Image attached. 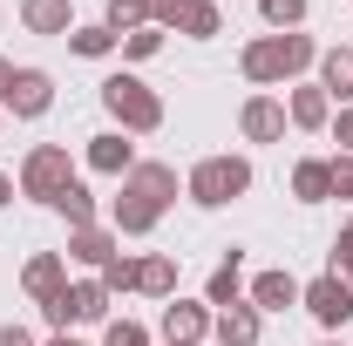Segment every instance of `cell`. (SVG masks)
<instances>
[{
  "mask_svg": "<svg viewBox=\"0 0 353 346\" xmlns=\"http://www.w3.org/2000/svg\"><path fill=\"white\" fill-rule=\"evenodd\" d=\"M170 197H176V170H170V163H136V170L123 176L116 211H109V231H123V238L157 231V217L170 211Z\"/></svg>",
  "mask_w": 353,
  "mask_h": 346,
  "instance_id": "6da1fadb",
  "label": "cell"
},
{
  "mask_svg": "<svg viewBox=\"0 0 353 346\" xmlns=\"http://www.w3.org/2000/svg\"><path fill=\"white\" fill-rule=\"evenodd\" d=\"M306 61H312V41H306V34H259V41L245 48L238 68H245V82L265 88V82H292Z\"/></svg>",
  "mask_w": 353,
  "mask_h": 346,
  "instance_id": "7a4b0ae2",
  "label": "cell"
},
{
  "mask_svg": "<svg viewBox=\"0 0 353 346\" xmlns=\"http://www.w3.org/2000/svg\"><path fill=\"white\" fill-rule=\"evenodd\" d=\"M102 109H109L123 130H136V136L163 130V95L150 82H136V75H109V82H102Z\"/></svg>",
  "mask_w": 353,
  "mask_h": 346,
  "instance_id": "3957f363",
  "label": "cell"
},
{
  "mask_svg": "<svg viewBox=\"0 0 353 346\" xmlns=\"http://www.w3.org/2000/svg\"><path fill=\"white\" fill-rule=\"evenodd\" d=\"M245 190H252V163L245 156H204L190 170V204H204V211H218V204L245 197Z\"/></svg>",
  "mask_w": 353,
  "mask_h": 346,
  "instance_id": "277c9868",
  "label": "cell"
},
{
  "mask_svg": "<svg viewBox=\"0 0 353 346\" xmlns=\"http://www.w3.org/2000/svg\"><path fill=\"white\" fill-rule=\"evenodd\" d=\"M68 183H75V170H68V150H61V143H41V150H28V163H21V190H28V197L54 204Z\"/></svg>",
  "mask_w": 353,
  "mask_h": 346,
  "instance_id": "5b68a950",
  "label": "cell"
},
{
  "mask_svg": "<svg viewBox=\"0 0 353 346\" xmlns=\"http://www.w3.org/2000/svg\"><path fill=\"white\" fill-rule=\"evenodd\" d=\"M299 299H306V312L319 319V326H347V319H353V285L340 278V272H326V278H312V285L299 292Z\"/></svg>",
  "mask_w": 353,
  "mask_h": 346,
  "instance_id": "8992f818",
  "label": "cell"
},
{
  "mask_svg": "<svg viewBox=\"0 0 353 346\" xmlns=\"http://www.w3.org/2000/svg\"><path fill=\"white\" fill-rule=\"evenodd\" d=\"M48 102H54V82H48V68H14L7 109H14V116H48Z\"/></svg>",
  "mask_w": 353,
  "mask_h": 346,
  "instance_id": "52a82bcc",
  "label": "cell"
},
{
  "mask_svg": "<svg viewBox=\"0 0 353 346\" xmlns=\"http://www.w3.org/2000/svg\"><path fill=\"white\" fill-rule=\"evenodd\" d=\"M21 285H28V299H34V305L61 299V292H68V265H61V252H41V258H28Z\"/></svg>",
  "mask_w": 353,
  "mask_h": 346,
  "instance_id": "ba28073f",
  "label": "cell"
},
{
  "mask_svg": "<svg viewBox=\"0 0 353 346\" xmlns=\"http://www.w3.org/2000/svg\"><path fill=\"white\" fill-rule=\"evenodd\" d=\"M238 130H245V143H279V136H285V109H279L272 95H252V102L238 109Z\"/></svg>",
  "mask_w": 353,
  "mask_h": 346,
  "instance_id": "9c48e42d",
  "label": "cell"
},
{
  "mask_svg": "<svg viewBox=\"0 0 353 346\" xmlns=\"http://www.w3.org/2000/svg\"><path fill=\"white\" fill-rule=\"evenodd\" d=\"M204 333H211V312H204V305H163V346H197L204 340Z\"/></svg>",
  "mask_w": 353,
  "mask_h": 346,
  "instance_id": "30bf717a",
  "label": "cell"
},
{
  "mask_svg": "<svg viewBox=\"0 0 353 346\" xmlns=\"http://www.w3.org/2000/svg\"><path fill=\"white\" fill-rule=\"evenodd\" d=\"M68 258H82V265L102 272V265L116 258V231H109V224H82V231H68Z\"/></svg>",
  "mask_w": 353,
  "mask_h": 346,
  "instance_id": "8fae6325",
  "label": "cell"
},
{
  "mask_svg": "<svg viewBox=\"0 0 353 346\" xmlns=\"http://www.w3.org/2000/svg\"><path fill=\"white\" fill-rule=\"evenodd\" d=\"M211 333H218L224 346H259V305H224L218 319H211Z\"/></svg>",
  "mask_w": 353,
  "mask_h": 346,
  "instance_id": "7c38bea8",
  "label": "cell"
},
{
  "mask_svg": "<svg viewBox=\"0 0 353 346\" xmlns=\"http://www.w3.org/2000/svg\"><path fill=\"white\" fill-rule=\"evenodd\" d=\"M252 305H259V312L299 305V278H292V272H259V278H252Z\"/></svg>",
  "mask_w": 353,
  "mask_h": 346,
  "instance_id": "4fadbf2b",
  "label": "cell"
},
{
  "mask_svg": "<svg viewBox=\"0 0 353 346\" xmlns=\"http://www.w3.org/2000/svg\"><path fill=\"white\" fill-rule=\"evenodd\" d=\"M319 88H326L340 109L353 102V48H326V54H319Z\"/></svg>",
  "mask_w": 353,
  "mask_h": 346,
  "instance_id": "5bb4252c",
  "label": "cell"
},
{
  "mask_svg": "<svg viewBox=\"0 0 353 346\" xmlns=\"http://www.w3.org/2000/svg\"><path fill=\"white\" fill-rule=\"evenodd\" d=\"M109 299H116V292H109L102 278H82V285H68V292H61V305H68V312H75L82 326H95V319H109Z\"/></svg>",
  "mask_w": 353,
  "mask_h": 346,
  "instance_id": "9a60e30c",
  "label": "cell"
},
{
  "mask_svg": "<svg viewBox=\"0 0 353 346\" xmlns=\"http://www.w3.org/2000/svg\"><path fill=\"white\" fill-rule=\"evenodd\" d=\"M88 170H102V176H130V170H136V150L123 143V136H88Z\"/></svg>",
  "mask_w": 353,
  "mask_h": 346,
  "instance_id": "2e32d148",
  "label": "cell"
},
{
  "mask_svg": "<svg viewBox=\"0 0 353 346\" xmlns=\"http://www.w3.org/2000/svg\"><path fill=\"white\" fill-rule=\"evenodd\" d=\"M292 197H299V204H326V197H333V163H326V156H306V163L292 170Z\"/></svg>",
  "mask_w": 353,
  "mask_h": 346,
  "instance_id": "e0dca14e",
  "label": "cell"
},
{
  "mask_svg": "<svg viewBox=\"0 0 353 346\" xmlns=\"http://www.w3.org/2000/svg\"><path fill=\"white\" fill-rule=\"evenodd\" d=\"M299 130H326L333 123V95L326 88H292V109H285Z\"/></svg>",
  "mask_w": 353,
  "mask_h": 346,
  "instance_id": "ac0fdd59",
  "label": "cell"
},
{
  "mask_svg": "<svg viewBox=\"0 0 353 346\" xmlns=\"http://www.w3.org/2000/svg\"><path fill=\"white\" fill-rule=\"evenodd\" d=\"M136 292H150V299H170L176 292V258H136Z\"/></svg>",
  "mask_w": 353,
  "mask_h": 346,
  "instance_id": "d6986e66",
  "label": "cell"
},
{
  "mask_svg": "<svg viewBox=\"0 0 353 346\" xmlns=\"http://www.w3.org/2000/svg\"><path fill=\"white\" fill-rule=\"evenodd\" d=\"M21 21H28V34H68V0H28L21 7Z\"/></svg>",
  "mask_w": 353,
  "mask_h": 346,
  "instance_id": "ffe728a7",
  "label": "cell"
},
{
  "mask_svg": "<svg viewBox=\"0 0 353 346\" xmlns=\"http://www.w3.org/2000/svg\"><path fill=\"white\" fill-rule=\"evenodd\" d=\"M176 28H183L190 41H211V34H218V0H183V7H176Z\"/></svg>",
  "mask_w": 353,
  "mask_h": 346,
  "instance_id": "44dd1931",
  "label": "cell"
},
{
  "mask_svg": "<svg viewBox=\"0 0 353 346\" xmlns=\"http://www.w3.org/2000/svg\"><path fill=\"white\" fill-rule=\"evenodd\" d=\"M143 21H150V0H109V21H102V28L123 41V34H136Z\"/></svg>",
  "mask_w": 353,
  "mask_h": 346,
  "instance_id": "7402d4cb",
  "label": "cell"
},
{
  "mask_svg": "<svg viewBox=\"0 0 353 346\" xmlns=\"http://www.w3.org/2000/svg\"><path fill=\"white\" fill-rule=\"evenodd\" d=\"M54 211L68 217V231H82V224H95V197H88L82 183H68V190L54 197Z\"/></svg>",
  "mask_w": 353,
  "mask_h": 346,
  "instance_id": "603a6c76",
  "label": "cell"
},
{
  "mask_svg": "<svg viewBox=\"0 0 353 346\" xmlns=\"http://www.w3.org/2000/svg\"><path fill=\"white\" fill-rule=\"evenodd\" d=\"M238 292H245V272H238V252L211 272V305H238Z\"/></svg>",
  "mask_w": 353,
  "mask_h": 346,
  "instance_id": "cb8c5ba5",
  "label": "cell"
},
{
  "mask_svg": "<svg viewBox=\"0 0 353 346\" xmlns=\"http://www.w3.org/2000/svg\"><path fill=\"white\" fill-rule=\"evenodd\" d=\"M259 14L272 21V28H285V34H292V28L306 21V0H259Z\"/></svg>",
  "mask_w": 353,
  "mask_h": 346,
  "instance_id": "d4e9b609",
  "label": "cell"
},
{
  "mask_svg": "<svg viewBox=\"0 0 353 346\" xmlns=\"http://www.w3.org/2000/svg\"><path fill=\"white\" fill-rule=\"evenodd\" d=\"M68 48L95 61V54H109V48H116V34H109V28H75V34H68Z\"/></svg>",
  "mask_w": 353,
  "mask_h": 346,
  "instance_id": "484cf974",
  "label": "cell"
},
{
  "mask_svg": "<svg viewBox=\"0 0 353 346\" xmlns=\"http://www.w3.org/2000/svg\"><path fill=\"white\" fill-rule=\"evenodd\" d=\"M102 285H109V292H130V285H136V258H123V252H116V258L102 265Z\"/></svg>",
  "mask_w": 353,
  "mask_h": 346,
  "instance_id": "4316f807",
  "label": "cell"
},
{
  "mask_svg": "<svg viewBox=\"0 0 353 346\" xmlns=\"http://www.w3.org/2000/svg\"><path fill=\"white\" fill-rule=\"evenodd\" d=\"M102 346H150V333H143L136 319H109V333H102Z\"/></svg>",
  "mask_w": 353,
  "mask_h": 346,
  "instance_id": "83f0119b",
  "label": "cell"
},
{
  "mask_svg": "<svg viewBox=\"0 0 353 346\" xmlns=\"http://www.w3.org/2000/svg\"><path fill=\"white\" fill-rule=\"evenodd\" d=\"M157 48H163V34H143V28H136V34H123V54H130V61H150Z\"/></svg>",
  "mask_w": 353,
  "mask_h": 346,
  "instance_id": "f1b7e54d",
  "label": "cell"
},
{
  "mask_svg": "<svg viewBox=\"0 0 353 346\" xmlns=\"http://www.w3.org/2000/svg\"><path fill=\"white\" fill-rule=\"evenodd\" d=\"M333 272L353 285V217H347V231H340V245H333Z\"/></svg>",
  "mask_w": 353,
  "mask_h": 346,
  "instance_id": "f546056e",
  "label": "cell"
},
{
  "mask_svg": "<svg viewBox=\"0 0 353 346\" xmlns=\"http://www.w3.org/2000/svg\"><path fill=\"white\" fill-rule=\"evenodd\" d=\"M333 197H353V156L333 163Z\"/></svg>",
  "mask_w": 353,
  "mask_h": 346,
  "instance_id": "4dcf8cb0",
  "label": "cell"
},
{
  "mask_svg": "<svg viewBox=\"0 0 353 346\" xmlns=\"http://www.w3.org/2000/svg\"><path fill=\"white\" fill-rule=\"evenodd\" d=\"M333 136L347 143V156H353V102H347V109H340V116H333Z\"/></svg>",
  "mask_w": 353,
  "mask_h": 346,
  "instance_id": "1f68e13d",
  "label": "cell"
},
{
  "mask_svg": "<svg viewBox=\"0 0 353 346\" xmlns=\"http://www.w3.org/2000/svg\"><path fill=\"white\" fill-rule=\"evenodd\" d=\"M176 7H183V0H150V21H170L176 28Z\"/></svg>",
  "mask_w": 353,
  "mask_h": 346,
  "instance_id": "d6a6232c",
  "label": "cell"
},
{
  "mask_svg": "<svg viewBox=\"0 0 353 346\" xmlns=\"http://www.w3.org/2000/svg\"><path fill=\"white\" fill-rule=\"evenodd\" d=\"M0 346H34V333L28 326H0Z\"/></svg>",
  "mask_w": 353,
  "mask_h": 346,
  "instance_id": "836d02e7",
  "label": "cell"
},
{
  "mask_svg": "<svg viewBox=\"0 0 353 346\" xmlns=\"http://www.w3.org/2000/svg\"><path fill=\"white\" fill-rule=\"evenodd\" d=\"M7 88H14V61L0 54V102H7Z\"/></svg>",
  "mask_w": 353,
  "mask_h": 346,
  "instance_id": "e575fe53",
  "label": "cell"
},
{
  "mask_svg": "<svg viewBox=\"0 0 353 346\" xmlns=\"http://www.w3.org/2000/svg\"><path fill=\"white\" fill-rule=\"evenodd\" d=\"M0 204H14V176H0Z\"/></svg>",
  "mask_w": 353,
  "mask_h": 346,
  "instance_id": "d590c367",
  "label": "cell"
},
{
  "mask_svg": "<svg viewBox=\"0 0 353 346\" xmlns=\"http://www.w3.org/2000/svg\"><path fill=\"white\" fill-rule=\"evenodd\" d=\"M48 346H82V340H68V333H54V340H48Z\"/></svg>",
  "mask_w": 353,
  "mask_h": 346,
  "instance_id": "8d00e7d4",
  "label": "cell"
},
{
  "mask_svg": "<svg viewBox=\"0 0 353 346\" xmlns=\"http://www.w3.org/2000/svg\"><path fill=\"white\" fill-rule=\"evenodd\" d=\"M326 346H333V340H326Z\"/></svg>",
  "mask_w": 353,
  "mask_h": 346,
  "instance_id": "74e56055",
  "label": "cell"
}]
</instances>
